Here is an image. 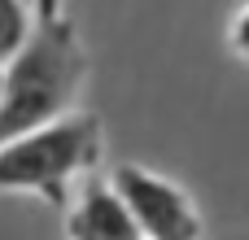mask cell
I'll list each match as a JSON object with an SVG mask.
<instances>
[{
  "label": "cell",
  "instance_id": "1",
  "mask_svg": "<svg viewBox=\"0 0 249 240\" xmlns=\"http://www.w3.org/2000/svg\"><path fill=\"white\" fill-rule=\"evenodd\" d=\"M35 4L44 9L39 26L4 61L0 144L70 114V105L83 87V74H88V52L70 26V17L57 9V0H35Z\"/></svg>",
  "mask_w": 249,
  "mask_h": 240
},
{
  "label": "cell",
  "instance_id": "2",
  "mask_svg": "<svg viewBox=\"0 0 249 240\" xmlns=\"http://www.w3.org/2000/svg\"><path fill=\"white\" fill-rule=\"evenodd\" d=\"M96 162H101V118L61 114L0 144V192H35L61 210L70 201L74 175H88Z\"/></svg>",
  "mask_w": 249,
  "mask_h": 240
},
{
  "label": "cell",
  "instance_id": "3",
  "mask_svg": "<svg viewBox=\"0 0 249 240\" xmlns=\"http://www.w3.org/2000/svg\"><path fill=\"white\" fill-rule=\"evenodd\" d=\"M109 184L123 197V206L131 210L144 240H201V214L179 184H171L144 166H131V162L114 166Z\"/></svg>",
  "mask_w": 249,
  "mask_h": 240
},
{
  "label": "cell",
  "instance_id": "4",
  "mask_svg": "<svg viewBox=\"0 0 249 240\" xmlns=\"http://www.w3.org/2000/svg\"><path fill=\"white\" fill-rule=\"evenodd\" d=\"M66 240H144L131 210L105 179H83L79 201L66 219Z\"/></svg>",
  "mask_w": 249,
  "mask_h": 240
},
{
  "label": "cell",
  "instance_id": "5",
  "mask_svg": "<svg viewBox=\"0 0 249 240\" xmlns=\"http://www.w3.org/2000/svg\"><path fill=\"white\" fill-rule=\"evenodd\" d=\"M31 0H0V66L31 39Z\"/></svg>",
  "mask_w": 249,
  "mask_h": 240
},
{
  "label": "cell",
  "instance_id": "6",
  "mask_svg": "<svg viewBox=\"0 0 249 240\" xmlns=\"http://www.w3.org/2000/svg\"><path fill=\"white\" fill-rule=\"evenodd\" d=\"M232 48L241 57H249V4L236 13V22H232Z\"/></svg>",
  "mask_w": 249,
  "mask_h": 240
},
{
  "label": "cell",
  "instance_id": "7",
  "mask_svg": "<svg viewBox=\"0 0 249 240\" xmlns=\"http://www.w3.org/2000/svg\"><path fill=\"white\" fill-rule=\"evenodd\" d=\"M0 96H4V66H0Z\"/></svg>",
  "mask_w": 249,
  "mask_h": 240
},
{
  "label": "cell",
  "instance_id": "8",
  "mask_svg": "<svg viewBox=\"0 0 249 240\" xmlns=\"http://www.w3.org/2000/svg\"><path fill=\"white\" fill-rule=\"evenodd\" d=\"M31 4H35V0H31Z\"/></svg>",
  "mask_w": 249,
  "mask_h": 240
}]
</instances>
